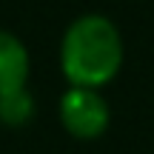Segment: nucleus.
Instances as JSON below:
<instances>
[{
	"label": "nucleus",
	"instance_id": "20e7f679",
	"mask_svg": "<svg viewBox=\"0 0 154 154\" xmlns=\"http://www.w3.org/2000/svg\"><path fill=\"white\" fill-rule=\"evenodd\" d=\"M32 117H34V97L29 94V88L0 94V123L6 128H20Z\"/></svg>",
	"mask_w": 154,
	"mask_h": 154
},
{
	"label": "nucleus",
	"instance_id": "f257e3e1",
	"mask_svg": "<svg viewBox=\"0 0 154 154\" xmlns=\"http://www.w3.org/2000/svg\"><path fill=\"white\" fill-rule=\"evenodd\" d=\"M126 46L117 23L88 11L74 17L60 37V72L69 86L103 88L120 74Z\"/></svg>",
	"mask_w": 154,
	"mask_h": 154
},
{
	"label": "nucleus",
	"instance_id": "f03ea898",
	"mask_svg": "<svg viewBox=\"0 0 154 154\" xmlns=\"http://www.w3.org/2000/svg\"><path fill=\"white\" fill-rule=\"evenodd\" d=\"M57 114H60V126L74 140H97L111 123V109L100 88L83 86H69L63 91Z\"/></svg>",
	"mask_w": 154,
	"mask_h": 154
},
{
	"label": "nucleus",
	"instance_id": "7ed1b4c3",
	"mask_svg": "<svg viewBox=\"0 0 154 154\" xmlns=\"http://www.w3.org/2000/svg\"><path fill=\"white\" fill-rule=\"evenodd\" d=\"M32 74V54L26 43L9 29H0V94L26 88Z\"/></svg>",
	"mask_w": 154,
	"mask_h": 154
}]
</instances>
